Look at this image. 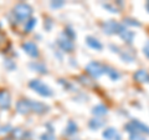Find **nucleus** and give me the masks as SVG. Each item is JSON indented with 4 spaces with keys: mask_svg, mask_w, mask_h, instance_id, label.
I'll return each instance as SVG.
<instances>
[{
    "mask_svg": "<svg viewBox=\"0 0 149 140\" xmlns=\"http://www.w3.org/2000/svg\"><path fill=\"white\" fill-rule=\"evenodd\" d=\"M124 23H125V24H128V25H136V26H139V23H137L136 20H133V19H125Z\"/></svg>",
    "mask_w": 149,
    "mask_h": 140,
    "instance_id": "5701e85b",
    "label": "nucleus"
},
{
    "mask_svg": "<svg viewBox=\"0 0 149 140\" xmlns=\"http://www.w3.org/2000/svg\"><path fill=\"white\" fill-rule=\"evenodd\" d=\"M36 25V19H29L26 23H25V30L29 33L32 30V28H34Z\"/></svg>",
    "mask_w": 149,
    "mask_h": 140,
    "instance_id": "6ab92c4d",
    "label": "nucleus"
},
{
    "mask_svg": "<svg viewBox=\"0 0 149 140\" xmlns=\"http://www.w3.org/2000/svg\"><path fill=\"white\" fill-rule=\"evenodd\" d=\"M22 49H24L30 57H34V58L39 57V49H37V46L35 45V43H32V41H26V43H24L22 44Z\"/></svg>",
    "mask_w": 149,
    "mask_h": 140,
    "instance_id": "0eeeda50",
    "label": "nucleus"
},
{
    "mask_svg": "<svg viewBox=\"0 0 149 140\" xmlns=\"http://www.w3.org/2000/svg\"><path fill=\"white\" fill-rule=\"evenodd\" d=\"M103 124H104V123H103L102 120H98V119H92V120L90 121V128H91V129H98V128H101Z\"/></svg>",
    "mask_w": 149,
    "mask_h": 140,
    "instance_id": "a211bd4d",
    "label": "nucleus"
},
{
    "mask_svg": "<svg viewBox=\"0 0 149 140\" xmlns=\"http://www.w3.org/2000/svg\"><path fill=\"white\" fill-rule=\"evenodd\" d=\"M0 132H1V129H0Z\"/></svg>",
    "mask_w": 149,
    "mask_h": 140,
    "instance_id": "cd10ccee",
    "label": "nucleus"
},
{
    "mask_svg": "<svg viewBox=\"0 0 149 140\" xmlns=\"http://www.w3.org/2000/svg\"><path fill=\"white\" fill-rule=\"evenodd\" d=\"M29 86L31 88L32 90H35L37 94H40L42 96H51L52 95V90H51L47 85H45L41 80H37V79L31 80L30 84H29Z\"/></svg>",
    "mask_w": 149,
    "mask_h": 140,
    "instance_id": "7ed1b4c3",
    "label": "nucleus"
},
{
    "mask_svg": "<svg viewBox=\"0 0 149 140\" xmlns=\"http://www.w3.org/2000/svg\"><path fill=\"white\" fill-rule=\"evenodd\" d=\"M130 140H146L143 136H141L139 134H132L130 135Z\"/></svg>",
    "mask_w": 149,
    "mask_h": 140,
    "instance_id": "b1692460",
    "label": "nucleus"
},
{
    "mask_svg": "<svg viewBox=\"0 0 149 140\" xmlns=\"http://www.w3.org/2000/svg\"><path fill=\"white\" fill-rule=\"evenodd\" d=\"M108 113V108L104 105H96L93 108V114L97 115V116H102V115H106Z\"/></svg>",
    "mask_w": 149,
    "mask_h": 140,
    "instance_id": "2eb2a0df",
    "label": "nucleus"
},
{
    "mask_svg": "<svg viewBox=\"0 0 149 140\" xmlns=\"http://www.w3.org/2000/svg\"><path fill=\"white\" fill-rule=\"evenodd\" d=\"M134 79L138 83H149V73L147 70H138L134 74Z\"/></svg>",
    "mask_w": 149,
    "mask_h": 140,
    "instance_id": "f8f14e48",
    "label": "nucleus"
},
{
    "mask_svg": "<svg viewBox=\"0 0 149 140\" xmlns=\"http://www.w3.org/2000/svg\"><path fill=\"white\" fill-rule=\"evenodd\" d=\"M22 135H24V132L22 130H20V129H16V130H14V136H16L17 139H20Z\"/></svg>",
    "mask_w": 149,
    "mask_h": 140,
    "instance_id": "4be33fe9",
    "label": "nucleus"
},
{
    "mask_svg": "<svg viewBox=\"0 0 149 140\" xmlns=\"http://www.w3.org/2000/svg\"><path fill=\"white\" fill-rule=\"evenodd\" d=\"M147 9H148V11H149V3L147 4Z\"/></svg>",
    "mask_w": 149,
    "mask_h": 140,
    "instance_id": "bb28decb",
    "label": "nucleus"
},
{
    "mask_svg": "<svg viewBox=\"0 0 149 140\" xmlns=\"http://www.w3.org/2000/svg\"><path fill=\"white\" fill-rule=\"evenodd\" d=\"M102 136H103L106 140H122V136H120V134L114 128H108L106 129L103 134H102Z\"/></svg>",
    "mask_w": 149,
    "mask_h": 140,
    "instance_id": "6e6552de",
    "label": "nucleus"
},
{
    "mask_svg": "<svg viewBox=\"0 0 149 140\" xmlns=\"http://www.w3.org/2000/svg\"><path fill=\"white\" fill-rule=\"evenodd\" d=\"M87 44H88V46H91L92 49H96V50H101L102 49V44L97 39L92 38V36H88L87 38Z\"/></svg>",
    "mask_w": 149,
    "mask_h": 140,
    "instance_id": "4468645a",
    "label": "nucleus"
},
{
    "mask_svg": "<svg viewBox=\"0 0 149 140\" xmlns=\"http://www.w3.org/2000/svg\"><path fill=\"white\" fill-rule=\"evenodd\" d=\"M11 105V98L8 91H0V109H9Z\"/></svg>",
    "mask_w": 149,
    "mask_h": 140,
    "instance_id": "1a4fd4ad",
    "label": "nucleus"
},
{
    "mask_svg": "<svg viewBox=\"0 0 149 140\" xmlns=\"http://www.w3.org/2000/svg\"><path fill=\"white\" fill-rule=\"evenodd\" d=\"M125 130L132 135V134H147L149 135V127H147V125H144L143 123H141V121L138 120H132L130 123H128L127 125H125Z\"/></svg>",
    "mask_w": 149,
    "mask_h": 140,
    "instance_id": "f03ea898",
    "label": "nucleus"
},
{
    "mask_svg": "<svg viewBox=\"0 0 149 140\" xmlns=\"http://www.w3.org/2000/svg\"><path fill=\"white\" fill-rule=\"evenodd\" d=\"M30 66H31V68H34V69H36L37 71L41 73V74H45V73H46V68L42 64H36V63H35V64H31Z\"/></svg>",
    "mask_w": 149,
    "mask_h": 140,
    "instance_id": "aec40b11",
    "label": "nucleus"
},
{
    "mask_svg": "<svg viewBox=\"0 0 149 140\" xmlns=\"http://www.w3.org/2000/svg\"><path fill=\"white\" fill-rule=\"evenodd\" d=\"M106 74L112 79V80H117V79H119V74H118V71H117V70H114V69H112V68H108V66H107V69H106Z\"/></svg>",
    "mask_w": 149,
    "mask_h": 140,
    "instance_id": "f3484780",
    "label": "nucleus"
},
{
    "mask_svg": "<svg viewBox=\"0 0 149 140\" xmlns=\"http://www.w3.org/2000/svg\"><path fill=\"white\" fill-rule=\"evenodd\" d=\"M13 14H14V16H15L17 23H26L30 19V16L32 14V8L29 5V4L19 3L17 5H15V8H14Z\"/></svg>",
    "mask_w": 149,
    "mask_h": 140,
    "instance_id": "f257e3e1",
    "label": "nucleus"
},
{
    "mask_svg": "<svg viewBox=\"0 0 149 140\" xmlns=\"http://www.w3.org/2000/svg\"><path fill=\"white\" fill-rule=\"evenodd\" d=\"M143 51H144V54H146V57L149 58V41L144 45V48H143Z\"/></svg>",
    "mask_w": 149,
    "mask_h": 140,
    "instance_id": "393cba45",
    "label": "nucleus"
},
{
    "mask_svg": "<svg viewBox=\"0 0 149 140\" xmlns=\"http://www.w3.org/2000/svg\"><path fill=\"white\" fill-rule=\"evenodd\" d=\"M63 5V1H60V3H52L51 4V6L52 8H58V6H62Z\"/></svg>",
    "mask_w": 149,
    "mask_h": 140,
    "instance_id": "a878e982",
    "label": "nucleus"
},
{
    "mask_svg": "<svg viewBox=\"0 0 149 140\" xmlns=\"http://www.w3.org/2000/svg\"><path fill=\"white\" fill-rule=\"evenodd\" d=\"M77 133V125L74 121H68L67 127H66V130H65V134L66 135H73Z\"/></svg>",
    "mask_w": 149,
    "mask_h": 140,
    "instance_id": "dca6fc26",
    "label": "nucleus"
},
{
    "mask_svg": "<svg viewBox=\"0 0 149 140\" xmlns=\"http://www.w3.org/2000/svg\"><path fill=\"white\" fill-rule=\"evenodd\" d=\"M119 35L125 43H132V40L134 39V33L130 31V30H127V29H124Z\"/></svg>",
    "mask_w": 149,
    "mask_h": 140,
    "instance_id": "ddd939ff",
    "label": "nucleus"
},
{
    "mask_svg": "<svg viewBox=\"0 0 149 140\" xmlns=\"http://www.w3.org/2000/svg\"><path fill=\"white\" fill-rule=\"evenodd\" d=\"M106 69H107V66L102 65V64L98 63V62H92V63L88 64L87 68H86L87 73L90 74L92 78H95V79L100 78L101 75H103V74L106 73Z\"/></svg>",
    "mask_w": 149,
    "mask_h": 140,
    "instance_id": "20e7f679",
    "label": "nucleus"
},
{
    "mask_svg": "<svg viewBox=\"0 0 149 140\" xmlns=\"http://www.w3.org/2000/svg\"><path fill=\"white\" fill-rule=\"evenodd\" d=\"M16 109L20 114H29L31 113L30 108V100H20L16 104Z\"/></svg>",
    "mask_w": 149,
    "mask_h": 140,
    "instance_id": "9b49d317",
    "label": "nucleus"
},
{
    "mask_svg": "<svg viewBox=\"0 0 149 140\" xmlns=\"http://www.w3.org/2000/svg\"><path fill=\"white\" fill-rule=\"evenodd\" d=\"M41 139L42 140H56L55 139V136L51 133H46V134H44L42 136H41Z\"/></svg>",
    "mask_w": 149,
    "mask_h": 140,
    "instance_id": "412c9836",
    "label": "nucleus"
},
{
    "mask_svg": "<svg viewBox=\"0 0 149 140\" xmlns=\"http://www.w3.org/2000/svg\"><path fill=\"white\" fill-rule=\"evenodd\" d=\"M124 30V26L120 25L119 23L114 21V20H109V21H106L103 24V31L106 34H120Z\"/></svg>",
    "mask_w": 149,
    "mask_h": 140,
    "instance_id": "39448f33",
    "label": "nucleus"
},
{
    "mask_svg": "<svg viewBox=\"0 0 149 140\" xmlns=\"http://www.w3.org/2000/svg\"><path fill=\"white\" fill-rule=\"evenodd\" d=\"M58 45L62 50L67 51V53H71V51L73 50V43L71 41V39H68L65 34L58 39Z\"/></svg>",
    "mask_w": 149,
    "mask_h": 140,
    "instance_id": "423d86ee",
    "label": "nucleus"
},
{
    "mask_svg": "<svg viewBox=\"0 0 149 140\" xmlns=\"http://www.w3.org/2000/svg\"><path fill=\"white\" fill-rule=\"evenodd\" d=\"M30 108H31V111L37 113V114H44L49 110L47 105L42 104V103H39V101H31V100H30Z\"/></svg>",
    "mask_w": 149,
    "mask_h": 140,
    "instance_id": "9d476101",
    "label": "nucleus"
}]
</instances>
